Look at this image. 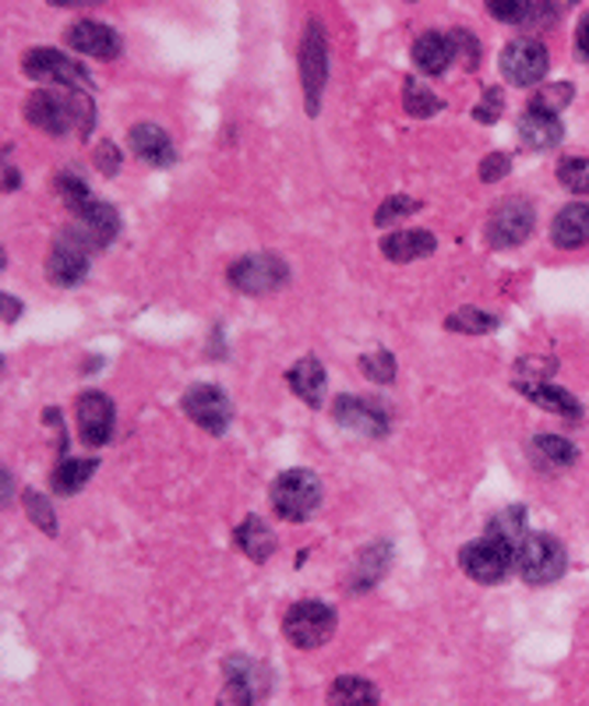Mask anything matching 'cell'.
Here are the masks:
<instances>
[{
	"instance_id": "cell-38",
	"label": "cell",
	"mask_w": 589,
	"mask_h": 706,
	"mask_svg": "<svg viewBox=\"0 0 589 706\" xmlns=\"http://www.w3.org/2000/svg\"><path fill=\"white\" fill-rule=\"evenodd\" d=\"M526 4H530V0H494V4H487V11H491L498 22L523 25V19H526Z\"/></svg>"
},
{
	"instance_id": "cell-8",
	"label": "cell",
	"mask_w": 589,
	"mask_h": 706,
	"mask_svg": "<svg viewBox=\"0 0 589 706\" xmlns=\"http://www.w3.org/2000/svg\"><path fill=\"white\" fill-rule=\"evenodd\" d=\"M329 78V40L322 22H308L304 43H300V81H304V107L308 117H318L322 110V89Z\"/></svg>"
},
{
	"instance_id": "cell-16",
	"label": "cell",
	"mask_w": 589,
	"mask_h": 706,
	"mask_svg": "<svg viewBox=\"0 0 589 706\" xmlns=\"http://www.w3.org/2000/svg\"><path fill=\"white\" fill-rule=\"evenodd\" d=\"M127 142H131V153L142 163L156 166V170H166V166L177 163V145L159 124H134L127 131Z\"/></svg>"
},
{
	"instance_id": "cell-1",
	"label": "cell",
	"mask_w": 589,
	"mask_h": 706,
	"mask_svg": "<svg viewBox=\"0 0 589 706\" xmlns=\"http://www.w3.org/2000/svg\"><path fill=\"white\" fill-rule=\"evenodd\" d=\"M25 121L46 134L78 131L81 139H86L96 124V110L89 99L75 89H40L25 99Z\"/></svg>"
},
{
	"instance_id": "cell-15",
	"label": "cell",
	"mask_w": 589,
	"mask_h": 706,
	"mask_svg": "<svg viewBox=\"0 0 589 706\" xmlns=\"http://www.w3.org/2000/svg\"><path fill=\"white\" fill-rule=\"evenodd\" d=\"M67 46L86 57H96V60H116L124 49L116 29H110L107 22H92V19H81L67 29Z\"/></svg>"
},
{
	"instance_id": "cell-12",
	"label": "cell",
	"mask_w": 589,
	"mask_h": 706,
	"mask_svg": "<svg viewBox=\"0 0 589 706\" xmlns=\"http://www.w3.org/2000/svg\"><path fill=\"white\" fill-rule=\"evenodd\" d=\"M536 227V212L526 198H512V201H504V206H498L491 212V220H487V230H484V238L491 247H515V244H523L530 233Z\"/></svg>"
},
{
	"instance_id": "cell-39",
	"label": "cell",
	"mask_w": 589,
	"mask_h": 706,
	"mask_svg": "<svg viewBox=\"0 0 589 706\" xmlns=\"http://www.w3.org/2000/svg\"><path fill=\"white\" fill-rule=\"evenodd\" d=\"M501 110H504V96H501V89H487L484 92V99L474 107V117L480 124H494L498 117H501Z\"/></svg>"
},
{
	"instance_id": "cell-44",
	"label": "cell",
	"mask_w": 589,
	"mask_h": 706,
	"mask_svg": "<svg viewBox=\"0 0 589 706\" xmlns=\"http://www.w3.org/2000/svg\"><path fill=\"white\" fill-rule=\"evenodd\" d=\"M14 188H19V174L8 166V170H4V191H14Z\"/></svg>"
},
{
	"instance_id": "cell-2",
	"label": "cell",
	"mask_w": 589,
	"mask_h": 706,
	"mask_svg": "<svg viewBox=\"0 0 589 706\" xmlns=\"http://www.w3.org/2000/svg\"><path fill=\"white\" fill-rule=\"evenodd\" d=\"M268 501L279 519L286 523H308V519L322 509V481H318L314 470H282V474L273 481V492H268Z\"/></svg>"
},
{
	"instance_id": "cell-42",
	"label": "cell",
	"mask_w": 589,
	"mask_h": 706,
	"mask_svg": "<svg viewBox=\"0 0 589 706\" xmlns=\"http://www.w3.org/2000/svg\"><path fill=\"white\" fill-rule=\"evenodd\" d=\"M576 49H579V57L589 60V11L579 19V29H576Z\"/></svg>"
},
{
	"instance_id": "cell-30",
	"label": "cell",
	"mask_w": 589,
	"mask_h": 706,
	"mask_svg": "<svg viewBox=\"0 0 589 706\" xmlns=\"http://www.w3.org/2000/svg\"><path fill=\"white\" fill-rule=\"evenodd\" d=\"M445 329L448 332H466V335H484V332L498 329V318L480 311V308H459L456 315L445 318Z\"/></svg>"
},
{
	"instance_id": "cell-37",
	"label": "cell",
	"mask_w": 589,
	"mask_h": 706,
	"mask_svg": "<svg viewBox=\"0 0 589 706\" xmlns=\"http://www.w3.org/2000/svg\"><path fill=\"white\" fill-rule=\"evenodd\" d=\"M452 46H456V57H463L466 71H477V67H480V43L469 36L466 29L452 32Z\"/></svg>"
},
{
	"instance_id": "cell-6",
	"label": "cell",
	"mask_w": 589,
	"mask_h": 706,
	"mask_svg": "<svg viewBox=\"0 0 589 706\" xmlns=\"http://www.w3.org/2000/svg\"><path fill=\"white\" fill-rule=\"evenodd\" d=\"M282 632L297 650H318L332 640L335 632V611L322 600H300L282 618Z\"/></svg>"
},
{
	"instance_id": "cell-32",
	"label": "cell",
	"mask_w": 589,
	"mask_h": 706,
	"mask_svg": "<svg viewBox=\"0 0 589 706\" xmlns=\"http://www.w3.org/2000/svg\"><path fill=\"white\" fill-rule=\"evenodd\" d=\"M558 180H562V188H568L571 195H589V159L565 156L558 163Z\"/></svg>"
},
{
	"instance_id": "cell-17",
	"label": "cell",
	"mask_w": 589,
	"mask_h": 706,
	"mask_svg": "<svg viewBox=\"0 0 589 706\" xmlns=\"http://www.w3.org/2000/svg\"><path fill=\"white\" fill-rule=\"evenodd\" d=\"M551 241L562 251H576V247L589 244V206L586 201H571V206H565L558 216H554Z\"/></svg>"
},
{
	"instance_id": "cell-14",
	"label": "cell",
	"mask_w": 589,
	"mask_h": 706,
	"mask_svg": "<svg viewBox=\"0 0 589 706\" xmlns=\"http://www.w3.org/2000/svg\"><path fill=\"white\" fill-rule=\"evenodd\" d=\"M75 413H78V434L89 449H103L113 439L116 410L107 393H81Z\"/></svg>"
},
{
	"instance_id": "cell-35",
	"label": "cell",
	"mask_w": 589,
	"mask_h": 706,
	"mask_svg": "<svg viewBox=\"0 0 589 706\" xmlns=\"http://www.w3.org/2000/svg\"><path fill=\"white\" fill-rule=\"evenodd\" d=\"M420 212V201L410 198V195H392V198H385L381 201V209L375 212V223L378 227H392L396 220H407V216Z\"/></svg>"
},
{
	"instance_id": "cell-7",
	"label": "cell",
	"mask_w": 589,
	"mask_h": 706,
	"mask_svg": "<svg viewBox=\"0 0 589 706\" xmlns=\"http://www.w3.org/2000/svg\"><path fill=\"white\" fill-rule=\"evenodd\" d=\"M22 71L32 81H43V86H57V89L81 92V89L92 86L86 67H81L78 60H71V57H64L60 49H49V46L29 49V54L22 57Z\"/></svg>"
},
{
	"instance_id": "cell-40",
	"label": "cell",
	"mask_w": 589,
	"mask_h": 706,
	"mask_svg": "<svg viewBox=\"0 0 589 706\" xmlns=\"http://www.w3.org/2000/svg\"><path fill=\"white\" fill-rule=\"evenodd\" d=\"M509 170H512V156H509V153H491V156L480 159V180H484V184L501 180Z\"/></svg>"
},
{
	"instance_id": "cell-21",
	"label": "cell",
	"mask_w": 589,
	"mask_h": 706,
	"mask_svg": "<svg viewBox=\"0 0 589 706\" xmlns=\"http://www.w3.org/2000/svg\"><path fill=\"white\" fill-rule=\"evenodd\" d=\"M519 139L526 148H554L565 139V124L558 121V113L526 110L519 117Z\"/></svg>"
},
{
	"instance_id": "cell-31",
	"label": "cell",
	"mask_w": 589,
	"mask_h": 706,
	"mask_svg": "<svg viewBox=\"0 0 589 706\" xmlns=\"http://www.w3.org/2000/svg\"><path fill=\"white\" fill-rule=\"evenodd\" d=\"M571 99H576V86H568V81H554V86H544V89H536L533 99H530V107L526 110H541V113H558L565 110Z\"/></svg>"
},
{
	"instance_id": "cell-18",
	"label": "cell",
	"mask_w": 589,
	"mask_h": 706,
	"mask_svg": "<svg viewBox=\"0 0 589 706\" xmlns=\"http://www.w3.org/2000/svg\"><path fill=\"white\" fill-rule=\"evenodd\" d=\"M75 216L81 220V230H86V238L96 244V247H107L116 233H121V216H116L113 206H107V201H81V206L75 209Z\"/></svg>"
},
{
	"instance_id": "cell-36",
	"label": "cell",
	"mask_w": 589,
	"mask_h": 706,
	"mask_svg": "<svg viewBox=\"0 0 589 706\" xmlns=\"http://www.w3.org/2000/svg\"><path fill=\"white\" fill-rule=\"evenodd\" d=\"M255 703V696H251V685L244 675H237V671H230V679L223 685V693H219L215 706H251Z\"/></svg>"
},
{
	"instance_id": "cell-9",
	"label": "cell",
	"mask_w": 589,
	"mask_h": 706,
	"mask_svg": "<svg viewBox=\"0 0 589 706\" xmlns=\"http://www.w3.org/2000/svg\"><path fill=\"white\" fill-rule=\"evenodd\" d=\"M89 247H96L86 230H67L57 238L46 258V276L54 287H78L89 276Z\"/></svg>"
},
{
	"instance_id": "cell-5",
	"label": "cell",
	"mask_w": 589,
	"mask_h": 706,
	"mask_svg": "<svg viewBox=\"0 0 589 706\" xmlns=\"http://www.w3.org/2000/svg\"><path fill=\"white\" fill-rule=\"evenodd\" d=\"M515 544L504 541V537L484 533L480 541L466 544L459 551V569L477 583H501L504 576L515 569Z\"/></svg>"
},
{
	"instance_id": "cell-3",
	"label": "cell",
	"mask_w": 589,
	"mask_h": 706,
	"mask_svg": "<svg viewBox=\"0 0 589 706\" xmlns=\"http://www.w3.org/2000/svg\"><path fill=\"white\" fill-rule=\"evenodd\" d=\"M226 279L233 290H241L247 297H265L290 283V265H286L279 255H273V251H255V255H244L233 262Z\"/></svg>"
},
{
	"instance_id": "cell-22",
	"label": "cell",
	"mask_w": 589,
	"mask_h": 706,
	"mask_svg": "<svg viewBox=\"0 0 589 706\" xmlns=\"http://www.w3.org/2000/svg\"><path fill=\"white\" fill-rule=\"evenodd\" d=\"M437 247L434 233L427 230H399L381 238V255L389 262H416V258H427L431 251Z\"/></svg>"
},
{
	"instance_id": "cell-23",
	"label": "cell",
	"mask_w": 589,
	"mask_h": 706,
	"mask_svg": "<svg viewBox=\"0 0 589 706\" xmlns=\"http://www.w3.org/2000/svg\"><path fill=\"white\" fill-rule=\"evenodd\" d=\"M233 544H237L251 562H268L273 559V551H276V533L268 530L265 519L258 516H247L244 523L233 530Z\"/></svg>"
},
{
	"instance_id": "cell-10",
	"label": "cell",
	"mask_w": 589,
	"mask_h": 706,
	"mask_svg": "<svg viewBox=\"0 0 589 706\" xmlns=\"http://www.w3.org/2000/svg\"><path fill=\"white\" fill-rule=\"evenodd\" d=\"M180 407L201 431H209V434H226V428L233 424V402L219 385H205V382L191 385V389L184 393Z\"/></svg>"
},
{
	"instance_id": "cell-11",
	"label": "cell",
	"mask_w": 589,
	"mask_h": 706,
	"mask_svg": "<svg viewBox=\"0 0 589 706\" xmlns=\"http://www.w3.org/2000/svg\"><path fill=\"white\" fill-rule=\"evenodd\" d=\"M547 67H551L547 46L533 36L512 40L501 49V75L509 78L512 86H536V81H544Z\"/></svg>"
},
{
	"instance_id": "cell-19",
	"label": "cell",
	"mask_w": 589,
	"mask_h": 706,
	"mask_svg": "<svg viewBox=\"0 0 589 706\" xmlns=\"http://www.w3.org/2000/svg\"><path fill=\"white\" fill-rule=\"evenodd\" d=\"M452 60H456V46H452V36H445V32H424L413 43V64L424 75H445Z\"/></svg>"
},
{
	"instance_id": "cell-25",
	"label": "cell",
	"mask_w": 589,
	"mask_h": 706,
	"mask_svg": "<svg viewBox=\"0 0 589 706\" xmlns=\"http://www.w3.org/2000/svg\"><path fill=\"white\" fill-rule=\"evenodd\" d=\"M533 460L536 466H544V470H565L579 460V449L558 439V434H536L533 439Z\"/></svg>"
},
{
	"instance_id": "cell-28",
	"label": "cell",
	"mask_w": 589,
	"mask_h": 706,
	"mask_svg": "<svg viewBox=\"0 0 589 706\" xmlns=\"http://www.w3.org/2000/svg\"><path fill=\"white\" fill-rule=\"evenodd\" d=\"M385 565H389V544H378V548H367L360 554V562L353 565V573H349V586L353 591H367V586H375L385 573Z\"/></svg>"
},
{
	"instance_id": "cell-29",
	"label": "cell",
	"mask_w": 589,
	"mask_h": 706,
	"mask_svg": "<svg viewBox=\"0 0 589 706\" xmlns=\"http://www.w3.org/2000/svg\"><path fill=\"white\" fill-rule=\"evenodd\" d=\"M402 107H407L410 117H434L445 103L431 89L420 86L416 78H407V81H402Z\"/></svg>"
},
{
	"instance_id": "cell-34",
	"label": "cell",
	"mask_w": 589,
	"mask_h": 706,
	"mask_svg": "<svg viewBox=\"0 0 589 706\" xmlns=\"http://www.w3.org/2000/svg\"><path fill=\"white\" fill-rule=\"evenodd\" d=\"M22 506H25V512H29L32 523H36L46 537H57V516H54V509H49V498H46V495L25 492V495H22Z\"/></svg>"
},
{
	"instance_id": "cell-41",
	"label": "cell",
	"mask_w": 589,
	"mask_h": 706,
	"mask_svg": "<svg viewBox=\"0 0 589 706\" xmlns=\"http://www.w3.org/2000/svg\"><path fill=\"white\" fill-rule=\"evenodd\" d=\"M96 163H99V170H103L107 177H113L116 170H121V148H116L113 142H103L96 148Z\"/></svg>"
},
{
	"instance_id": "cell-20",
	"label": "cell",
	"mask_w": 589,
	"mask_h": 706,
	"mask_svg": "<svg viewBox=\"0 0 589 706\" xmlns=\"http://www.w3.org/2000/svg\"><path fill=\"white\" fill-rule=\"evenodd\" d=\"M286 382H290V389L308 402V407H322L325 399V367L318 357H300L290 372H286Z\"/></svg>"
},
{
	"instance_id": "cell-43",
	"label": "cell",
	"mask_w": 589,
	"mask_h": 706,
	"mask_svg": "<svg viewBox=\"0 0 589 706\" xmlns=\"http://www.w3.org/2000/svg\"><path fill=\"white\" fill-rule=\"evenodd\" d=\"M0 308H4V322H14V318L22 315V300H19V297H8V294H4V300H0Z\"/></svg>"
},
{
	"instance_id": "cell-13",
	"label": "cell",
	"mask_w": 589,
	"mask_h": 706,
	"mask_svg": "<svg viewBox=\"0 0 589 706\" xmlns=\"http://www.w3.org/2000/svg\"><path fill=\"white\" fill-rule=\"evenodd\" d=\"M335 424H343L346 431H357L364 439H385L389 434V413L381 402L367 396H340L332 407Z\"/></svg>"
},
{
	"instance_id": "cell-4",
	"label": "cell",
	"mask_w": 589,
	"mask_h": 706,
	"mask_svg": "<svg viewBox=\"0 0 589 706\" xmlns=\"http://www.w3.org/2000/svg\"><path fill=\"white\" fill-rule=\"evenodd\" d=\"M568 554L558 537L551 533H526L515 551V573L533 586H544L565 576Z\"/></svg>"
},
{
	"instance_id": "cell-33",
	"label": "cell",
	"mask_w": 589,
	"mask_h": 706,
	"mask_svg": "<svg viewBox=\"0 0 589 706\" xmlns=\"http://www.w3.org/2000/svg\"><path fill=\"white\" fill-rule=\"evenodd\" d=\"M360 372H364V378H371L375 385H389V382H396V357H392L389 350L364 353V357H360Z\"/></svg>"
},
{
	"instance_id": "cell-27",
	"label": "cell",
	"mask_w": 589,
	"mask_h": 706,
	"mask_svg": "<svg viewBox=\"0 0 589 706\" xmlns=\"http://www.w3.org/2000/svg\"><path fill=\"white\" fill-rule=\"evenodd\" d=\"M96 470H99V460H64L54 470V492L57 495H78L81 487L92 481Z\"/></svg>"
},
{
	"instance_id": "cell-24",
	"label": "cell",
	"mask_w": 589,
	"mask_h": 706,
	"mask_svg": "<svg viewBox=\"0 0 589 706\" xmlns=\"http://www.w3.org/2000/svg\"><path fill=\"white\" fill-rule=\"evenodd\" d=\"M329 706H378V688L360 675H340L329 688Z\"/></svg>"
},
{
	"instance_id": "cell-26",
	"label": "cell",
	"mask_w": 589,
	"mask_h": 706,
	"mask_svg": "<svg viewBox=\"0 0 589 706\" xmlns=\"http://www.w3.org/2000/svg\"><path fill=\"white\" fill-rule=\"evenodd\" d=\"M530 402H536V407H544V410H551V413H562V417H571V420H579L582 417V407H579V399L571 396V393H565V389H558V385H536V389H526L523 393Z\"/></svg>"
}]
</instances>
